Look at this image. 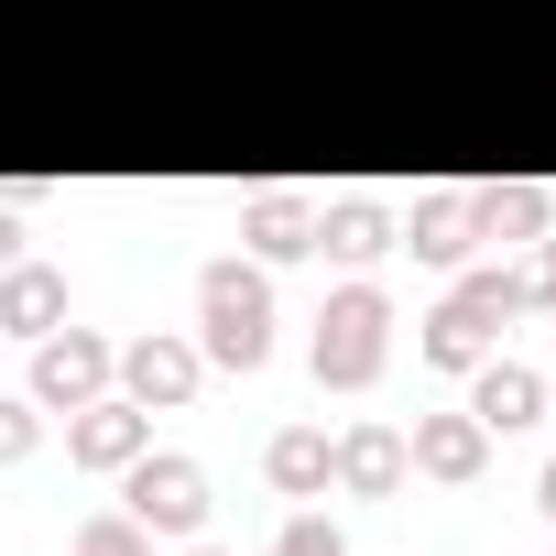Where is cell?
Wrapping results in <instances>:
<instances>
[{
  "label": "cell",
  "mask_w": 556,
  "mask_h": 556,
  "mask_svg": "<svg viewBox=\"0 0 556 556\" xmlns=\"http://www.w3.org/2000/svg\"><path fill=\"white\" fill-rule=\"evenodd\" d=\"M197 328H207L218 371H262V350H273V285L251 262H207L197 273Z\"/></svg>",
  "instance_id": "cell-1"
},
{
  "label": "cell",
  "mask_w": 556,
  "mask_h": 556,
  "mask_svg": "<svg viewBox=\"0 0 556 556\" xmlns=\"http://www.w3.org/2000/svg\"><path fill=\"white\" fill-rule=\"evenodd\" d=\"M382 328H393V306H382L371 285H339V295H328V317H317V382L361 393V382L382 371V350H393Z\"/></svg>",
  "instance_id": "cell-2"
},
{
  "label": "cell",
  "mask_w": 556,
  "mask_h": 556,
  "mask_svg": "<svg viewBox=\"0 0 556 556\" xmlns=\"http://www.w3.org/2000/svg\"><path fill=\"white\" fill-rule=\"evenodd\" d=\"M502 317H513V273H469V285L426 317V361H437V371H480Z\"/></svg>",
  "instance_id": "cell-3"
},
{
  "label": "cell",
  "mask_w": 556,
  "mask_h": 556,
  "mask_svg": "<svg viewBox=\"0 0 556 556\" xmlns=\"http://www.w3.org/2000/svg\"><path fill=\"white\" fill-rule=\"evenodd\" d=\"M121 513H131L142 534H186V523L207 513V469H197V458H153V447H142V458H131V502H121Z\"/></svg>",
  "instance_id": "cell-4"
},
{
  "label": "cell",
  "mask_w": 556,
  "mask_h": 556,
  "mask_svg": "<svg viewBox=\"0 0 556 556\" xmlns=\"http://www.w3.org/2000/svg\"><path fill=\"white\" fill-rule=\"evenodd\" d=\"M99 393H110V350H99L88 328H66V339L45 328V350H34V404H66V415H77V404H99Z\"/></svg>",
  "instance_id": "cell-5"
},
{
  "label": "cell",
  "mask_w": 556,
  "mask_h": 556,
  "mask_svg": "<svg viewBox=\"0 0 556 556\" xmlns=\"http://www.w3.org/2000/svg\"><path fill=\"white\" fill-rule=\"evenodd\" d=\"M142 447H153V415L142 404H110V393L77 404V426H66V458H88V469H131Z\"/></svg>",
  "instance_id": "cell-6"
},
{
  "label": "cell",
  "mask_w": 556,
  "mask_h": 556,
  "mask_svg": "<svg viewBox=\"0 0 556 556\" xmlns=\"http://www.w3.org/2000/svg\"><path fill=\"white\" fill-rule=\"evenodd\" d=\"M404 458H415L426 480H480V458H491V426H480V415H426V426L404 437Z\"/></svg>",
  "instance_id": "cell-7"
},
{
  "label": "cell",
  "mask_w": 556,
  "mask_h": 556,
  "mask_svg": "<svg viewBox=\"0 0 556 556\" xmlns=\"http://www.w3.org/2000/svg\"><path fill=\"white\" fill-rule=\"evenodd\" d=\"M404 469H415V458H404L393 426H350V437L328 447V480H339V491H393Z\"/></svg>",
  "instance_id": "cell-8"
},
{
  "label": "cell",
  "mask_w": 556,
  "mask_h": 556,
  "mask_svg": "<svg viewBox=\"0 0 556 556\" xmlns=\"http://www.w3.org/2000/svg\"><path fill=\"white\" fill-rule=\"evenodd\" d=\"M121 371H131V404H186L197 393V350L186 339H131Z\"/></svg>",
  "instance_id": "cell-9"
},
{
  "label": "cell",
  "mask_w": 556,
  "mask_h": 556,
  "mask_svg": "<svg viewBox=\"0 0 556 556\" xmlns=\"http://www.w3.org/2000/svg\"><path fill=\"white\" fill-rule=\"evenodd\" d=\"M55 317H66V285H55V273H45V262H0V328L45 339Z\"/></svg>",
  "instance_id": "cell-10"
},
{
  "label": "cell",
  "mask_w": 556,
  "mask_h": 556,
  "mask_svg": "<svg viewBox=\"0 0 556 556\" xmlns=\"http://www.w3.org/2000/svg\"><path fill=\"white\" fill-rule=\"evenodd\" d=\"M469 415L502 437V426H534L545 415V382L523 371V361H480V393H469Z\"/></svg>",
  "instance_id": "cell-11"
},
{
  "label": "cell",
  "mask_w": 556,
  "mask_h": 556,
  "mask_svg": "<svg viewBox=\"0 0 556 556\" xmlns=\"http://www.w3.org/2000/svg\"><path fill=\"white\" fill-rule=\"evenodd\" d=\"M240 240H251L262 262H295V251H317V207H306V197H251Z\"/></svg>",
  "instance_id": "cell-12"
},
{
  "label": "cell",
  "mask_w": 556,
  "mask_h": 556,
  "mask_svg": "<svg viewBox=\"0 0 556 556\" xmlns=\"http://www.w3.org/2000/svg\"><path fill=\"white\" fill-rule=\"evenodd\" d=\"M317 251H339V262H382V251H393V218H382L371 197H339V207H317Z\"/></svg>",
  "instance_id": "cell-13"
},
{
  "label": "cell",
  "mask_w": 556,
  "mask_h": 556,
  "mask_svg": "<svg viewBox=\"0 0 556 556\" xmlns=\"http://www.w3.org/2000/svg\"><path fill=\"white\" fill-rule=\"evenodd\" d=\"M469 240H480L469 197H415V229H404V251H415V262H469Z\"/></svg>",
  "instance_id": "cell-14"
},
{
  "label": "cell",
  "mask_w": 556,
  "mask_h": 556,
  "mask_svg": "<svg viewBox=\"0 0 556 556\" xmlns=\"http://www.w3.org/2000/svg\"><path fill=\"white\" fill-rule=\"evenodd\" d=\"M262 469H273V491H295V502H306V491H328V437H317V426H285Z\"/></svg>",
  "instance_id": "cell-15"
},
{
  "label": "cell",
  "mask_w": 556,
  "mask_h": 556,
  "mask_svg": "<svg viewBox=\"0 0 556 556\" xmlns=\"http://www.w3.org/2000/svg\"><path fill=\"white\" fill-rule=\"evenodd\" d=\"M469 218H480L491 240H534V229H545V186H480Z\"/></svg>",
  "instance_id": "cell-16"
},
{
  "label": "cell",
  "mask_w": 556,
  "mask_h": 556,
  "mask_svg": "<svg viewBox=\"0 0 556 556\" xmlns=\"http://www.w3.org/2000/svg\"><path fill=\"white\" fill-rule=\"evenodd\" d=\"M66 556H153V534H142V523H131V513H88V523H77V545H66Z\"/></svg>",
  "instance_id": "cell-17"
},
{
  "label": "cell",
  "mask_w": 556,
  "mask_h": 556,
  "mask_svg": "<svg viewBox=\"0 0 556 556\" xmlns=\"http://www.w3.org/2000/svg\"><path fill=\"white\" fill-rule=\"evenodd\" d=\"M273 556H350V545H339V523H328V513H295L285 534H273Z\"/></svg>",
  "instance_id": "cell-18"
},
{
  "label": "cell",
  "mask_w": 556,
  "mask_h": 556,
  "mask_svg": "<svg viewBox=\"0 0 556 556\" xmlns=\"http://www.w3.org/2000/svg\"><path fill=\"white\" fill-rule=\"evenodd\" d=\"M513 306H556V240H534V251H523V273H513Z\"/></svg>",
  "instance_id": "cell-19"
},
{
  "label": "cell",
  "mask_w": 556,
  "mask_h": 556,
  "mask_svg": "<svg viewBox=\"0 0 556 556\" xmlns=\"http://www.w3.org/2000/svg\"><path fill=\"white\" fill-rule=\"evenodd\" d=\"M0 458H34V404H0Z\"/></svg>",
  "instance_id": "cell-20"
},
{
  "label": "cell",
  "mask_w": 556,
  "mask_h": 556,
  "mask_svg": "<svg viewBox=\"0 0 556 556\" xmlns=\"http://www.w3.org/2000/svg\"><path fill=\"white\" fill-rule=\"evenodd\" d=\"M534 502H545V513H556V458H545V480H534Z\"/></svg>",
  "instance_id": "cell-21"
},
{
  "label": "cell",
  "mask_w": 556,
  "mask_h": 556,
  "mask_svg": "<svg viewBox=\"0 0 556 556\" xmlns=\"http://www.w3.org/2000/svg\"><path fill=\"white\" fill-rule=\"evenodd\" d=\"M12 240H23V229H12V218H0V262H12Z\"/></svg>",
  "instance_id": "cell-22"
},
{
  "label": "cell",
  "mask_w": 556,
  "mask_h": 556,
  "mask_svg": "<svg viewBox=\"0 0 556 556\" xmlns=\"http://www.w3.org/2000/svg\"><path fill=\"white\" fill-rule=\"evenodd\" d=\"M186 556H229V545H186Z\"/></svg>",
  "instance_id": "cell-23"
},
{
  "label": "cell",
  "mask_w": 556,
  "mask_h": 556,
  "mask_svg": "<svg viewBox=\"0 0 556 556\" xmlns=\"http://www.w3.org/2000/svg\"><path fill=\"white\" fill-rule=\"evenodd\" d=\"M545 404H556V382H545Z\"/></svg>",
  "instance_id": "cell-24"
}]
</instances>
